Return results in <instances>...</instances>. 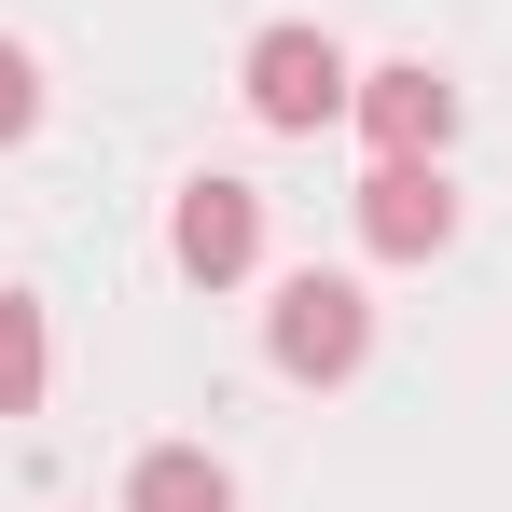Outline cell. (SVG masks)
Here are the masks:
<instances>
[{"mask_svg": "<svg viewBox=\"0 0 512 512\" xmlns=\"http://www.w3.org/2000/svg\"><path fill=\"white\" fill-rule=\"evenodd\" d=\"M263 346H277V374L291 388H346L360 360H374V305L346 291V277H277V305H263Z\"/></svg>", "mask_w": 512, "mask_h": 512, "instance_id": "1", "label": "cell"}, {"mask_svg": "<svg viewBox=\"0 0 512 512\" xmlns=\"http://www.w3.org/2000/svg\"><path fill=\"white\" fill-rule=\"evenodd\" d=\"M236 84H250V111L277 125V139H319V125H333L346 97H360V70L333 56V28H263Z\"/></svg>", "mask_w": 512, "mask_h": 512, "instance_id": "2", "label": "cell"}, {"mask_svg": "<svg viewBox=\"0 0 512 512\" xmlns=\"http://www.w3.org/2000/svg\"><path fill=\"white\" fill-rule=\"evenodd\" d=\"M443 236H457L443 153H374V180H360V250H374V263H429Z\"/></svg>", "mask_w": 512, "mask_h": 512, "instance_id": "3", "label": "cell"}, {"mask_svg": "<svg viewBox=\"0 0 512 512\" xmlns=\"http://www.w3.org/2000/svg\"><path fill=\"white\" fill-rule=\"evenodd\" d=\"M167 250H180V277H194V291H236V277L263 263V194H250V180H180Z\"/></svg>", "mask_w": 512, "mask_h": 512, "instance_id": "4", "label": "cell"}, {"mask_svg": "<svg viewBox=\"0 0 512 512\" xmlns=\"http://www.w3.org/2000/svg\"><path fill=\"white\" fill-rule=\"evenodd\" d=\"M346 111H360V139H374V153H443V139H457V84H443L429 56L360 70V97H346Z\"/></svg>", "mask_w": 512, "mask_h": 512, "instance_id": "5", "label": "cell"}, {"mask_svg": "<svg viewBox=\"0 0 512 512\" xmlns=\"http://www.w3.org/2000/svg\"><path fill=\"white\" fill-rule=\"evenodd\" d=\"M125 512H236V485H222V457H208V443H153V457H139V485H125Z\"/></svg>", "mask_w": 512, "mask_h": 512, "instance_id": "6", "label": "cell"}, {"mask_svg": "<svg viewBox=\"0 0 512 512\" xmlns=\"http://www.w3.org/2000/svg\"><path fill=\"white\" fill-rule=\"evenodd\" d=\"M28 402H42V305L0 291V416H28Z\"/></svg>", "mask_w": 512, "mask_h": 512, "instance_id": "7", "label": "cell"}, {"mask_svg": "<svg viewBox=\"0 0 512 512\" xmlns=\"http://www.w3.org/2000/svg\"><path fill=\"white\" fill-rule=\"evenodd\" d=\"M42 125V70H28V42H0V153Z\"/></svg>", "mask_w": 512, "mask_h": 512, "instance_id": "8", "label": "cell"}]
</instances>
